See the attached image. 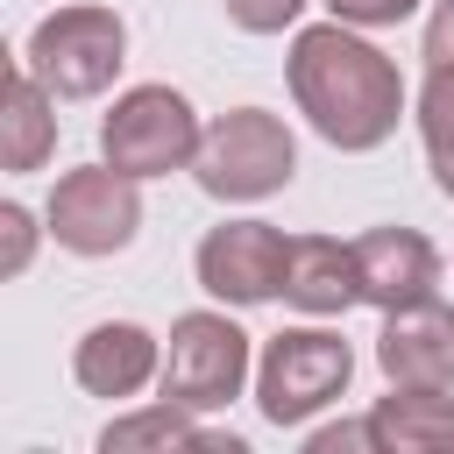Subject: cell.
Masks as SVG:
<instances>
[{
  "instance_id": "30bf717a",
  "label": "cell",
  "mask_w": 454,
  "mask_h": 454,
  "mask_svg": "<svg viewBox=\"0 0 454 454\" xmlns=\"http://www.w3.org/2000/svg\"><path fill=\"white\" fill-rule=\"evenodd\" d=\"M355 277H362V305L397 312L440 291V248L419 227H369L355 234Z\"/></svg>"
},
{
  "instance_id": "9a60e30c",
  "label": "cell",
  "mask_w": 454,
  "mask_h": 454,
  "mask_svg": "<svg viewBox=\"0 0 454 454\" xmlns=\"http://www.w3.org/2000/svg\"><path fill=\"white\" fill-rule=\"evenodd\" d=\"M128 447H184V454H241V440L234 433H213V426H199V411H184V404H170V397H156L149 411H128V419H114L106 433H99V454H128Z\"/></svg>"
},
{
  "instance_id": "7c38bea8",
  "label": "cell",
  "mask_w": 454,
  "mask_h": 454,
  "mask_svg": "<svg viewBox=\"0 0 454 454\" xmlns=\"http://www.w3.org/2000/svg\"><path fill=\"white\" fill-rule=\"evenodd\" d=\"M284 305H298L305 319H333V312L362 305L355 241H333V234H291V248H284Z\"/></svg>"
},
{
  "instance_id": "52a82bcc",
  "label": "cell",
  "mask_w": 454,
  "mask_h": 454,
  "mask_svg": "<svg viewBox=\"0 0 454 454\" xmlns=\"http://www.w3.org/2000/svg\"><path fill=\"white\" fill-rule=\"evenodd\" d=\"M43 220H50V241L71 255H121L142 234V177L114 170L106 156L85 170H64Z\"/></svg>"
},
{
  "instance_id": "d6986e66",
  "label": "cell",
  "mask_w": 454,
  "mask_h": 454,
  "mask_svg": "<svg viewBox=\"0 0 454 454\" xmlns=\"http://www.w3.org/2000/svg\"><path fill=\"white\" fill-rule=\"evenodd\" d=\"M305 454H383V447H376V426L369 419H340V426H312L305 433Z\"/></svg>"
},
{
  "instance_id": "6da1fadb",
  "label": "cell",
  "mask_w": 454,
  "mask_h": 454,
  "mask_svg": "<svg viewBox=\"0 0 454 454\" xmlns=\"http://www.w3.org/2000/svg\"><path fill=\"white\" fill-rule=\"evenodd\" d=\"M284 78H291V99L298 114L312 121L319 142L362 156V149H383L404 121V78L397 64L348 21H312L291 35V57H284Z\"/></svg>"
},
{
  "instance_id": "ffe728a7",
  "label": "cell",
  "mask_w": 454,
  "mask_h": 454,
  "mask_svg": "<svg viewBox=\"0 0 454 454\" xmlns=\"http://www.w3.org/2000/svg\"><path fill=\"white\" fill-rule=\"evenodd\" d=\"M0 234H7V262H0V270H7V277H21V270H28V255H35V220H28V206H14V199H7V206H0Z\"/></svg>"
},
{
  "instance_id": "277c9868",
  "label": "cell",
  "mask_w": 454,
  "mask_h": 454,
  "mask_svg": "<svg viewBox=\"0 0 454 454\" xmlns=\"http://www.w3.org/2000/svg\"><path fill=\"white\" fill-rule=\"evenodd\" d=\"M355 383V348L333 326H284L255 355V411L270 426H305Z\"/></svg>"
},
{
  "instance_id": "5b68a950",
  "label": "cell",
  "mask_w": 454,
  "mask_h": 454,
  "mask_svg": "<svg viewBox=\"0 0 454 454\" xmlns=\"http://www.w3.org/2000/svg\"><path fill=\"white\" fill-rule=\"evenodd\" d=\"M255 376V355H248V333L227 319V312H177L170 319V340H163V376L156 390L184 411H227Z\"/></svg>"
},
{
  "instance_id": "ac0fdd59",
  "label": "cell",
  "mask_w": 454,
  "mask_h": 454,
  "mask_svg": "<svg viewBox=\"0 0 454 454\" xmlns=\"http://www.w3.org/2000/svg\"><path fill=\"white\" fill-rule=\"evenodd\" d=\"M426 0H326V14L333 21H348V28H397V21H411Z\"/></svg>"
},
{
  "instance_id": "e0dca14e",
  "label": "cell",
  "mask_w": 454,
  "mask_h": 454,
  "mask_svg": "<svg viewBox=\"0 0 454 454\" xmlns=\"http://www.w3.org/2000/svg\"><path fill=\"white\" fill-rule=\"evenodd\" d=\"M220 7H227V21L241 35H284L305 14V0H220Z\"/></svg>"
},
{
  "instance_id": "5bb4252c",
  "label": "cell",
  "mask_w": 454,
  "mask_h": 454,
  "mask_svg": "<svg viewBox=\"0 0 454 454\" xmlns=\"http://www.w3.org/2000/svg\"><path fill=\"white\" fill-rule=\"evenodd\" d=\"M369 426H376V447H383V454H433V447H454V390L390 383V397L369 404Z\"/></svg>"
},
{
  "instance_id": "9c48e42d",
  "label": "cell",
  "mask_w": 454,
  "mask_h": 454,
  "mask_svg": "<svg viewBox=\"0 0 454 454\" xmlns=\"http://www.w3.org/2000/svg\"><path fill=\"white\" fill-rule=\"evenodd\" d=\"M376 369L390 383H411V390H454V305L419 298V305L383 312Z\"/></svg>"
},
{
  "instance_id": "ba28073f",
  "label": "cell",
  "mask_w": 454,
  "mask_h": 454,
  "mask_svg": "<svg viewBox=\"0 0 454 454\" xmlns=\"http://www.w3.org/2000/svg\"><path fill=\"white\" fill-rule=\"evenodd\" d=\"M284 248H291V234H277L270 220H220V227H206L192 270H199L206 298H220V305H270V298H284Z\"/></svg>"
},
{
  "instance_id": "44dd1931",
  "label": "cell",
  "mask_w": 454,
  "mask_h": 454,
  "mask_svg": "<svg viewBox=\"0 0 454 454\" xmlns=\"http://www.w3.org/2000/svg\"><path fill=\"white\" fill-rule=\"evenodd\" d=\"M426 64H454V0H433L426 14Z\"/></svg>"
},
{
  "instance_id": "2e32d148",
  "label": "cell",
  "mask_w": 454,
  "mask_h": 454,
  "mask_svg": "<svg viewBox=\"0 0 454 454\" xmlns=\"http://www.w3.org/2000/svg\"><path fill=\"white\" fill-rule=\"evenodd\" d=\"M419 142H426L433 184L454 199V64H426V85H419Z\"/></svg>"
},
{
  "instance_id": "3957f363",
  "label": "cell",
  "mask_w": 454,
  "mask_h": 454,
  "mask_svg": "<svg viewBox=\"0 0 454 454\" xmlns=\"http://www.w3.org/2000/svg\"><path fill=\"white\" fill-rule=\"evenodd\" d=\"M21 64H28L57 99H99V92L121 78V64H128V21H121L114 7H92V0L57 7V14H43V21L28 28Z\"/></svg>"
},
{
  "instance_id": "4fadbf2b",
  "label": "cell",
  "mask_w": 454,
  "mask_h": 454,
  "mask_svg": "<svg viewBox=\"0 0 454 454\" xmlns=\"http://www.w3.org/2000/svg\"><path fill=\"white\" fill-rule=\"evenodd\" d=\"M50 149H57V92L28 64H14L0 85V163L21 177V170H43Z\"/></svg>"
},
{
  "instance_id": "8992f818",
  "label": "cell",
  "mask_w": 454,
  "mask_h": 454,
  "mask_svg": "<svg viewBox=\"0 0 454 454\" xmlns=\"http://www.w3.org/2000/svg\"><path fill=\"white\" fill-rule=\"evenodd\" d=\"M199 114L177 85H128L99 121V156L128 177H170L199 156Z\"/></svg>"
},
{
  "instance_id": "7a4b0ae2",
  "label": "cell",
  "mask_w": 454,
  "mask_h": 454,
  "mask_svg": "<svg viewBox=\"0 0 454 454\" xmlns=\"http://www.w3.org/2000/svg\"><path fill=\"white\" fill-rule=\"evenodd\" d=\"M291 170H298V142H291V128L270 106H234V114L206 121L199 156H192L199 192L227 199V206H255V199L284 192Z\"/></svg>"
},
{
  "instance_id": "8fae6325",
  "label": "cell",
  "mask_w": 454,
  "mask_h": 454,
  "mask_svg": "<svg viewBox=\"0 0 454 454\" xmlns=\"http://www.w3.org/2000/svg\"><path fill=\"white\" fill-rule=\"evenodd\" d=\"M71 376H78L85 397H142L163 376V340L135 319H99L71 348Z\"/></svg>"
}]
</instances>
